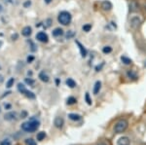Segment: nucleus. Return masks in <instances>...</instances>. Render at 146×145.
I'll return each mask as SVG.
<instances>
[{
	"mask_svg": "<svg viewBox=\"0 0 146 145\" xmlns=\"http://www.w3.org/2000/svg\"><path fill=\"white\" fill-rule=\"evenodd\" d=\"M95 145H111V144L108 141V139H100L96 141V143Z\"/></svg>",
	"mask_w": 146,
	"mask_h": 145,
	"instance_id": "aec40b11",
	"label": "nucleus"
},
{
	"mask_svg": "<svg viewBox=\"0 0 146 145\" xmlns=\"http://www.w3.org/2000/svg\"><path fill=\"white\" fill-rule=\"evenodd\" d=\"M138 4L136 3V2L135 1V0H131V3H129V10H131V12H135V11H137L138 9Z\"/></svg>",
	"mask_w": 146,
	"mask_h": 145,
	"instance_id": "ddd939ff",
	"label": "nucleus"
},
{
	"mask_svg": "<svg viewBox=\"0 0 146 145\" xmlns=\"http://www.w3.org/2000/svg\"><path fill=\"white\" fill-rule=\"evenodd\" d=\"M11 104H9V103H7V104H5V108L6 109H11Z\"/></svg>",
	"mask_w": 146,
	"mask_h": 145,
	"instance_id": "72a5a7b5",
	"label": "nucleus"
},
{
	"mask_svg": "<svg viewBox=\"0 0 146 145\" xmlns=\"http://www.w3.org/2000/svg\"><path fill=\"white\" fill-rule=\"evenodd\" d=\"M129 128V121L125 118H120L115 121L112 127V132L114 134H123Z\"/></svg>",
	"mask_w": 146,
	"mask_h": 145,
	"instance_id": "f257e3e1",
	"label": "nucleus"
},
{
	"mask_svg": "<svg viewBox=\"0 0 146 145\" xmlns=\"http://www.w3.org/2000/svg\"><path fill=\"white\" fill-rule=\"evenodd\" d=\"M85 99H86L87 102H88V104H92V99H90V95H89V93H86V97H85Z\"/></svg>",
	"mask_w": 146,
	"mask_h": 145,
	"instance_id": "c756f323",
	"label": "nucleus"
},
{
	"mask_svg": "<svg viewBox=\"0 0 146 145\" xmlns=\"http://www.w3.org/2000/svg\"><path fill=\"white\" fill-rule=\"evenodd\" d=\"M76 44L78 45V47H79V50H80V53H81V56L83 58H85L87 56V50L86 49L84 48V46L82 45L81 43H80L79 41H76Z\"/></svg>",
	"mask_w": 146,
	"mask_h": 145,
	"instance_id": "9b49d317",
	"label": "nucleus"
},
{
	"mask_svg": "<svg viewBox=\"0 0 146 145\" xmlns=\"http://www.w3.org/2000/svg\"><path fill=\"white\" fill-rule=\"evenodd\" d=\"M54 125L58 128H62L64 125V120H63L62 117H56L55 120H54Z\"/></svg>",
	"mask_w": 146,
	"mask_h": 145,
	"instance_id": "0eeeda50",
	"label": "nucleus"
},
{
	"mask_svg": "<svg viewBox=\"0 0 146 145\" xmlns=\"http://www.w3.org/2000/svg\"><path fill=\"white\" fill-rule=\"evenodd\" d=\"M45 1H46V3H50L51 0H45Z\"/></svg>",
	"mask_w": 146,
	"mask_h": 145,
	"instance_id": "c9c22d12",
	"label": "nucleus"
},
{
	"mask_svg": "<svg viewBox=\"0 0 146 145\" xmlns=\"http://www.w3.org/2000/svg\"><path fill=\"white\" fill-rule=\"evenodd\" d=\"M45 137H46V134L44 132H40L37 134V140H39V141L43 140Z\"/></svg>",
	"mask_w": 146,
	"mask_h": 145,
	"instance_id": "4be33fe9",
	"label": "nucleus"
},
{
	"mask_svg": "<svg viewBox=\"0 0 146 145\" xmlns=\"http://www.w3.org/2000/svg\"><path fill=\"white\" fill-rule=\"evenodd\" d=\"M25 83H27L28 85H30V86H33L34 85V81L32 80L31 78H25Z\"/></svg>",
	"mask_w": 146,
	"mask_h": 145,
	"instance_id": "c85d7f7f",
	"label": "nucleus"
},
{
	"mask_svg": "<svg viewBox=\"0 0 146 145\" xmlns=\"http://www.w3.org/2000/svg\"><path fill=\"white\" fill-rule=\"evenodd\" d=\"M30 4H31V2L29 1V0H27V1H25V3H23V6L27 8V7H28V6H30Z\"/></svg>",
	"mask_w": 146,
	"mask_h": 145,
	"instance_id": "473e14b6",
	"label": "nucleus"
},
{
	"mask_svg": "<svg viewBox=\"0 0 146 145\" xmlns=\"http://www.w3.org/2000/svg\"><path fill=\"white\" fill-rule=\"evenodd\" d=\"M116 145H131V140L128 135L122 134L121 136L117 139Z\"/></svg>",
	"mask_w": 146,
	"mask_h": 145,
	"instance_id": "39448f33",
	"label": "nucleus"
},
{
	"mask_svg": "<svg viewBox=\"0 0 146 145\" xmlns=\"http://www.w3.org/2000/svg\"><path fill=\"white\" fill-rule=\"evenodd\" d=\"M18 90L20 91L22 93H23V95H25L27 92V90L25 89V87L23 85V84H19V85H18Z\"/></svg>",
	"mask_w": 146,
	"mask_h": 145,
	"instance_id": "412c9836",
	"label": "nucleus"
},
{
	"mask_svg": "<svg viewBox=\"0 0 146 145\" xmlns=\"http://www.w3.org/2000/svg\"><path fill=\"white\" fill-rule=\"evenodd\" d=\"M36 39L40 42H42V43H47L48 42V35H47L45 32L43 31H40L38 33L36 34Z\"/></svg>",
	"mask_w": 146,
	"mask_h": 145,
	"instance_id": "423d86ee",
	"label": "nucleus"
},
{
	"mask_svg": "<svg viewBox=\"0 0 146 145\" xmlns=\"http://www.w3.org/2000/svg\"><path fill=\"white\" fill-rule=\"evenodd\" d=\"M39 125H40L39 121L32 119V120L27 121V122L23 124V125H22V130H25V132H36V130H38Z\"/></svg>",
	"mask_w": 146,
	"mask_h": 145,
	"instance_id": "f03ea898",
	"label": "nucleus"
},
{
	"mask_svg": "<svg viewBox=\"0 0 146 145\" xmlns=\"http://www.w3.org/2000/svg\"><path fill=\"white\" fill-rule=\"evenodd\" d=\"M82 29H83L85 32H89L92 29V24H91V23H86V24L83 25Z\"/></svg>",
	"mask_w": 146,
	"mask_h": 145,
	"instance_id": "5701e85b",
	"label": "nucleus"
},
{
	"mask_svg": "<svg viewBox=\"0 0 146 145\" xmlns=\"http://www.w3.org/2000/svg\"><path fill=\"white\" fill-rule=\"evenodd\" d=\"M100 89H101V82L100 81H96L95 86H94V90H93L94 95H98V93H100Z\"/></svg>",
	"mask_w": 146,
	"mask_h": 145,
	"instance_id": "9d476101",
	"label": "nucleus"
},
{
	"mask_svg": "<svg viewBox=\"0 0 146 145\" xmlns=\"http://www.w3.org/2000/svg\"><path fill=\"white\" fill-rule=\"evenodd\" d=\"M101 8H102V10L104 11H110L112 9V4L110 1H103L102 3H101Z\"/></svg>",
	"mask_w": 146,
	"mask_h": 145,
	"instance_id": "6e6552de",
	"label": "nucleus"
},
{
	"mask_svg": "<svg viewBox=\"0 0 146 145\" xmlns=\"http://www.w3.org/2000/svg\"><path fill=\"white\" fill-rule=\"evenodd\" d=\"M121 60H122V62H123L124 64H126V65L131 64V58H129L128 57H126V56H122Z\"/></svg>",
	"mask_w": 146,
	"mask_h": 145,
	"instance_id": "a211bd4d",
	"label": "nucleus"
},
{
	"mask_svg": "<svg viewBox=\"0 0 146 145\" xmlns=\"http://www.w3.org/2000/svg\"><path fill=\"white\" fill-rule=\"evenodd\" d=\"M63 34V30L60 27H56V29L53 30V36L55 37H58V36H62Z\"/></svg>",
	"mask_w": 146,
	"mask_h": 145,
	"instance_id": "dca6fc26",
	"label": "nucleus"
},
{
	"mask_svg": "<svg viewBox=\"0 0 146 145\" xmlns=\"http://www.w3.org/2000/svg\"><path fill=\"white\" fill-rule=\"evenodd\" d=\"M127 76H128L129 79H133V80L137 79V75H136V73L135 71H133V70H128V72H127Z\"/></svg>",
	"mask_w": 146,
	"mask_h": 145,
	"instance_id": "f3484780",
	"label": "nucleus"
},
{
	"mask_svg": "<svg viewBox=\"0 0 146 145\" xmlns=\"http://www.w3.org/2000/svg\"><path fill=\"white\" fill-rule=\"evenodd\" d=\"M34 60V57L33 56H29V57H27V62H32Z\"/></svg>",
	"mask_w": 146,
	"mask_h": 145,
	"instance_id": "2f4dec72",
	"label": "nucleus"
},
{
	"mask_svg": "<svg viewBox=\"0 0 146 145\" xmlns=\"http://www.w3.org/2000/svg\"><path fill=\"white\" fill-rule=\"evenodd\" d=\"M143 145H146V144H143Z\"/></svg>",
	"mask_w": 146,
	"mask_h": 145,
	"instance_id": "a19ab883",
	"label": "nucleus"
},
{
	"mask_svg": "<svg viewBox=\"0 0 146 145\" xmlns=\"http://www.w3.org/2000/svg\"><path fill=\"white\" fill-rule=\"evenodd\" d=\"M145 7H146V5H145Z\"/></svg>",
	"mask_w": 146,
	"mask_h": 145,
	"instance_id": "79ce46f5",
	"label": "nucleus"
},
{
	"mask_svg": "<svg viewBox=\"0 0 146 145\" xmlns=\"http://www.w3.org/2000/svg\"><path fill=\"white\" fill-rule=\"evenodd\" d=\"M2 10H3V9H2V6H1V5H0V12H1Z\"/></svg>",
	"mask_w": 146,
	"mask_h": 145,
	"instance_id": "e433bc0d",
	"label": "nucleus"
},
{
	"mask_svg": "<svg viewBox=\"0 0 146 145\" xmlns=\"http://www.w3.org/2000/svg\"><path fill=\"white\" fill-rule=\"evenodd\" d=\"M76 102H77V99H75V97H68V99H67V104H69V105L75 104Z\"/></svg>",
	"mask_w": 146,
	"mask_h": 145,
	"instance_id": "b1692460",
	"label": "nucleus"
},
{
	"mask_svg": "<svg viewBox=\"0 0 146 145\" xmlns=\"http://www.w3.org/2000/svg\"><path fill=\"white\" fill-rule=\"evenodd\" d=\"M16 117H17V113H16V112H10V113L5 115V120L13 121V120H16Z\"/></svg>",
	"mask_w": 146,
	"mask_h": 145,
	"instance_id": "f8f14e48",
	"label": "nucleus"
},
{
	"mask_svg": "<svg viewBox=\"0 0 146 145\" xmlns=\"http://www.w3.org/2000/svg\"><path fill=\"white\" fill-rule=\"evenodd\" d=\"M102 52L104 54H110L112 52V48L110 46H105L102 48Z\"/></svg>",
	"mask_w": 146,
	"mask_h": 145,
	"instance_id": "393cba45",
	"label": "nucleus"
},
{
	"mask_svg": "<svg viewBox=\"0 0 146 145\" xmlns=\"http://www.w3.org/2000/svg\"><path fill=\"white\" fill-rule=\"evenodd\" d=\"M144 65H145V67H146V60H145V62H144Z\"/></svg>",
	"mask_w": 146,
	"mask_h": 145,
	"instance_id": "58836bf2",
	"label": "nucleus"
},
{
	"mask_svg": "<svg viewBox=\"0 0 146 145\" xmlns=\"http://www.w3.org/2000/svg\"><path fill=\"white\" fill-rule=\"evenodd\" d=\"M58 23H62V25H67L71 22V15H70V13H68L66 11H62V12H60V15H58Z\"/></svg>",
	"mask_w": 146,
	"mask_h": 145,
	"instance_id": "7ed1b4c3",
	"label": "nucleus"
},
{
	"mask_svg": "<svg viewBox=\"0 0 146 145\" xmlns=\"http://www.w3.org/2000/svg\"><path fill=\"white\" fill-rule=\"evenodd\" d=\"M1 46H2V41L0 40V47H1Z\"/></svg>",
	"mask_w": 146,
	"mask_h": 145,
	"instance_id": "4c0bfd02",
	"label": "nucleus"
},
{
	"mask_svg": "<svg viewBox=\"0 0 146 145\" xmlns=\"http://www.w3.org/2000/svg\"><path fill=\"white\" fill-rule=\"evenodd\" d=\"M0 69H1V66H0Z\"/></svg>",
	"mask_w": 146,
	"mask_h": 145,
	"instance_id": "ea45409f",
	"label": "nucleus"
},
{
	"mask_svg": "<svg viewBox=\"0 0 146 145\" xmlns=\"http://www.w3.org/2000/svg\"><path fill=\"white\" fill-rule=\"evenodd\" d=\"M66 85L68 86L69 88H75V86H76V82H75L73 79L71 78H68L66 80Z\"/></svg>",
	"mask_w": 146,
	"mask_h": 145,
	"instance_id": "6ab92c4d",
	"label": "nucleus"
},
{
	"mask_svg": "<svg viewBox=\"0 0 146 145\" xmlns=\"http://www.w3.org/2000/svg\"><path fill=\"white\" fill-rule=\"evenodd\" d=\"M73 35H74V32H73L72 30H69V31L67 32V34H66V37H67V38H71Z\"/></svg>",
	"mask_w": 146,
	"mask_h": 145,
	"instance_id": "7c9ffc66",
	"label": "nucleus"
},
{
	"mask_svg": "<svg viewBox=\"0 0 146 145\" xmlns=\"http://www.w3.org/2000/svg\"><path fill=\"white\" fill-rule=\"evenodd\" d=\"M31 32H32V29H31V27H29V26L23 27V29L22 30V34L25 37L29 36V35L31 34Z\"/></svg>",
	"mask_w": 146,
	"mask_h": 145,
	"instance_id": "4468645a",
	"label": "nucleus"
},
{
	"mask_svg": "<svg viewBox=\"0 0 146 145\" xmlns=\"http://www.w3.org/2000/svg\"><path fill=\"white\" fill-rule=\"evenodd\" d=\"M14 83H15V79L14 78H10L7 82V88H11L12 86L14 85Z\"/></svg>",
	"mask_w": 146,
	"mask_h": 145,
	"instance_id": "a878e982",
	"label": "nucleus"
},
{
	"mask_svg": "<svg viewBox=\"0 0 146 145\" xmlns=\"http://www.w3.org/2000/svg\"><path fill=\"white\" fill-rule=\"evenodd\" d=\"M39 78H40V80H41L42 82H44V83H48L49 80H50V78H49V76L47 75V73H45V71L40 72Z\"/></svg>",
	"mask_w": 146,
	"mask_h": 145,
	"instance_id": "1a4fd4ad",
	"label": "nucleus"
},
{
	"mask_svg": "<svg viewBox=\"0 0 146 145\" xmlns=\"http://www.w3.org/2000/svg\"><path fill=\"white\" fill-rule=\"evenodd\" d=\"M140 23H141V19L138 17V16H133V17H131V20H129V26L133 29L138 28Z\"/></svg>",
	"mask_w": 146,
	"mask_h": 145,
	"instance_id": "20e7f679",
	"label": "nucleus"
},
{
	"mask_svg": "<svg viewBox=\"0 0 146 145\" xmlns=\"http://www.w3.org/2000/svg\"><path fill=\"white\" fill-rule=\"evenodd\" d=\"M0 145H11V140L8 138L2 140V142L0 143Z\"/></svg>",
	"mask_w": 146,
	"mask_h": 145,
	"instance_id": "cd10ccee",
	"label": "nucleus"
},
{
	"mask_svg": "<svg viewBox=\"0 0 146 145\" xmlns=\"http://www.w3.org/2000/svg\"><path fill=\"white\" fill-rule=\"evenodd\" d=\"M25 143H27V145H37L36 142H35V140H33L32 138H28L25 140Z\"/></svg>",
	"mask_w": 146,
	"mask_h": 145,
	"instance_id": "bb28decb",
	"label": "nucleus"
},
{
	"mask_svg": "<svg viewBox=\"0 0 146 145\" xmlns=\"http://www.w3.org/2000/svg\"><path fill=\"white\" fill-rule=\"evenodd\" d=\"M1 82H3V77L0 75V83H1Z\"/></svg>",
	"mask_w": 146,
	"mask_h": 145,
	"instance_id": "f704fd0d",
	"label": "nucleus"
},
{
	"mask_svg": "<svg viewBox=\"0 0 146 145\" xmlns=\"http://www.w3.org/2000/svg\"><path fill=\"white\" fill-rule=\"evenodd\" d=\"M68 118L72 121H79V120H81L82 117H81V115H79V114L70 113V114H68Z\"/></svg>",
	"mask_w": 146,
	"mask_h": 145,
	"instance_id": "2eb2a0df",
	"label": "nucleus"
}]
</instances>
